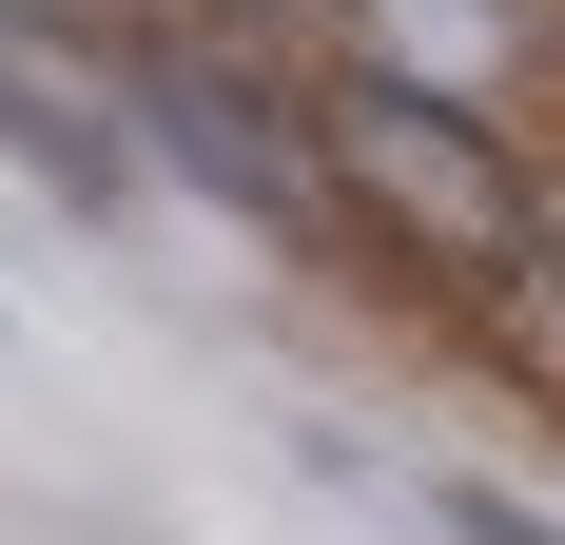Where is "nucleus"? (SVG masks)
I'll return each mask as SVG.
<instances>
[{
    "instance_id": "f257e3e1",
    "label": "nucleus",
    "mask_w": 565,
    "mask_h": 545,
    "mask_svg": "<svg viewBox=\"0 0 565 545\" xmlns=\"http://www.w3.org/2000/svg\"><path fill=\"white\" fill-rule=\"evenodd\" d=\"M312 137H332V175H371V215L449 234V254H488V272L526 254V195H508V157H488V117H468V98H409L391 58H351Z\"/></svg>"
},
{
    "instance_id": "f03ea898",
    "label": "nucleus",
    "mask_w": 565,
    "mask_h": 545,
    "mask_svg": "<svg viewBox=\"0 0 565 545\" xmlns=\"http://www.w3.org/2000/svg\"><path fill=\"white\" fill-rule=\"evenodd\" d=\"M157 137H175V175H215L254 234H332V195H312V157H292L274 117L234 98V78H157Z\"/></svg>"
},
{
    "instance_id": "7ed1b4c3",
    "label": "nucleus",
    "mask_w": 565,
    "mask_h": 545,
    "mask_svg": "<svg viewBox=\"0 0 565 545\" xmlns=\"http://www.w3.org/2000/svg\"><path fill=\"white\" fill-rule=\"evenodd\" d=\"M0 157L40 175L58 215H117V195H137V175H117V137H98V117H78V98H58L40 58H0Z\"/></svg>"
},
{
    "instance_id": "20e7f679",
    "label": "nucleus",
    "mask_w": 565,
    "mask_h": 545,
    "mask_svg": "<svg viewBox=\"0 0 565 545\" xmlns=\"http://www.w3.org/2000/svg\"><path fill=\"white\" fill-rule=\"evenodd\" d=\"M488 331H508V371L565 409V254H508V292H488Z\"/></svg>"
},
{
    "instance_id": "39448f33",
    "label": "nucleus",
    "mask_w": 565,
    "mask_h": 545,
    "mask_svg": "<svg viewBox=\"0 0 565 545\" xmlns=\"http://www.w3.org/2000/svg\"><path fill=\"white\" fill-rule=\"evenodd\" d=\"M429 526H449V545H565L546 506H508V488H429Z\"/></svg>"
},
{
    "instance_id": "423d86ee",
    "label": "nucleus",
    "mask_w": 565,
    "mask_h": 545,
    "mask_svg": "<svg viewBox=\"0 0 565 545\" xmlns=\"http://www.w3.org/2000/svg\"><path fill=\"white\" fill-rule=\"evenodd\" d=\"M20 20H40V40H78V0H20Z\"/></svg>"
}]
</instances>
